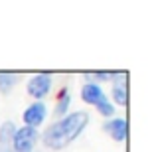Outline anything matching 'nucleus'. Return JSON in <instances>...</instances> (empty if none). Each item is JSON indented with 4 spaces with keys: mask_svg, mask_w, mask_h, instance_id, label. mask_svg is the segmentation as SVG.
Masks as SVG:
<instances>
[{
    "mask_svg": "<svg viewBox=\"0 0 156 152\" xmlns=\"http://www.w3.org/2000/svg\"><path fill=\"white\" fill-rule=\"evenodd\" d=\"M53 87L51 73H36L26 81V91L34 101H44Z\"/></svg>",
    "mask_w": 156,
    "mask_h": 152,
    "instance_id": "7ed1b4c3",
    "label": "nucleus"
},
{
    "mask_svg": "<svg viewBox=\"0 0 156 152\" xmlns=\"http://www.w3.org/2000/svg\"><path fill=\"white\" fill-rule=\"evenodd\" d=\"M18 126L14 125V121H4L0 125V152H6L12 144V136H14V130Z\"/></svg>",
    "mask_w": 156,
    "mask_h": 152,
    "instance_id": "1a4fd4ad",
    "label": "nucleus"
},
{
    "mask_svg": "<svg viewBox=\"0 0 156 152\" xmlns=\"http://www.w3.org/2000/svg\"><path fill=\"white\" fill-rule=\"evenodd\" d=\"M18 85V75L10 71H0V93L8 95L12 89Z\"/></svg>",
    "mask_w": 156,
    "mask_h": 152,
    "instance_id": "9d476101",
    "label": "nucleus"
},
{
    "mask_svg": "<svg viewBox=\"0 0 156 152\" xmlns=\"http://www.w3.org/2000/svg\"><path fill=\"white\" fill-rule=\"evenodd\" d=\"M69 107H71V91L69 87H61L57 91V97H55V109H53V115L57 118L65 117L69 113Z\"/></svg>",
    "mask_w": 156,
    "mask_h": 152,
    "instance_id": "6e6552de",
    "label": "nucleus"
},
{
    "mask_svg": "<svg viewBox=\"0 0 156 152\" xmlns=\"http://www.w3.org/2000/svg\"><path fill=\"white\" fill-rule=\"evenodd\" d=\"M87 125H89V113L87 111L67 113L65 117L57 118L55 122L46 126V130L42 133V142L48 150H53V152L63 150L69 144H73L83 134Z\"/></svg>",
    "mask_w": 156,
    "mask_h": 152,
    "instance_id": "f257e3e1",
    "label": "nucleus"
},
{
    "mask_svg": "<svg viewBox=\"0 0 156 152\" xmlns=\"http://www.w3.org/2000/svg\"><path fill=\"white\" fill-rule=\"evenodd\" d=\"M79 95H81V101H83L85 105H91V107H97L99 103H103L105 99H109V97H107V93L103 91V87H101V85H97V83H93V81L83 83Z\"/></svg>",
    "mask_w": 156,
    "mask_h": 152,
    "instance_id": "0eeeda50",
    "label": "nucleus"
},
{
    "mask_svg": "<svg viewBox=\"0 0 156 152\" xmlns=\"http://www.w3.org/2000/svg\"><path fill=\"white\" fill-rule=\"evenodd\" d=\"M111 73V103L119 107H126L129 103V87H126V71H109Z\"/></svg>",
    "mask_w": 156,
    "mask_h": 152,
    "instance_id": "20e7f679",
    "label": "nucleus"
},
{
    "mask_svg": "<svg viewBox=\"0 0 156 152\" xmlns=\"http://www.w3.org/2000/svg\"><path fill=\"white\" fill-rule=\"evenodd\" d=\"M38 140H40V133L36 129H30V126H20V129L14 130L10 150L12 152H34Z\"/></svg>",
    "mask_w": 156,
    "mask_h": 152,
    "instance_id": "f03ea898",
    "label": "nucleus"
},
{
    "mask_svg": "<svg viewBox=\"0 0 156 152\" xmlns=\"http://www.w3.org/2000/svg\"><path fill=\"white\" fill-rule=\"evenodd\" d=\"M48 115H50V111H48V105L44 101L30 103V105L24 109V113H22L24 126H30V129H36V130H38L40 126L46 122Z\"/></svg>",
    "mask_w": 156,
    "mask_h": 152,
    "instance_id": "39448f33",
    "label": "nucleus"
},
{
    "mask_svg": "<svg viewBox=\"0 0 156 152\" xmlns=\"http://www.w3.org/2000/svg\"><path fill=\"white\" fill-rule=\"evenodd\" d=\"M6 152H12V150H10V148H8V150H6Z\"/></svg>",
    "mask_w": 156,
    "mask_h": 152,
    "instance_id": "f8f14e48",
    "label": "nucleus"
},
{
    "mask_svg": "<svg viewBox=\"0 0 156 152\" xmlns=\"http://www.w3.org/2000/svg\"><path fill=\"white\" fill-rule=\"evenodd\" d=\"M103 130L115 142H125L129 138V122H126V118H121V117L107 118L103 125Z\"/></svg>",
    "mask_w": 156,
    "mask_h": 152,
    "instance_id": "423d86ee",
    "label": "nucleus"
},
{
    "mask_svg": "<svg viewBox=\"0 0 156 152\" xmlns=\"http://www.w3.org/2000/svg\"><path fill=\"white\" fill-rule=\"evenodd\" d=\"M95 109H97V113H99L101 117H105V118H113L115 117V105L109 99H105L103 103H99Z\"/></svg>",
    "mask_w": 156,
    "mask_h": 152,
    "instance_id": "9b49d317",
    "label": "nucleus"
}]
</instances>
